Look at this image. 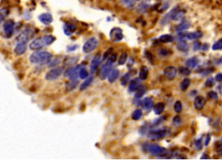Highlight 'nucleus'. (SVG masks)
Instances as JSON below:
<instances>
[{"label":"nucleus","mask_w":222,"mask_h":166,"mask_svg":"<svg viewBox=\"0 0 222 166\" xmlns=\"http://www.w3.org/2000/svg\"><path fill=\"white\" fill-rule=\"evenodd\" d=\"M52 55L47 51L36 50L30 56V62L36 65H46L51 62Z\"/></svg>","instance_id":"f257e3e1"},{"label":"nucleus","mask_w":222,"mask_h":166,"mask_svg":"<svg viewBox=\"0 0 222 166\" xmlns=\"http://www.w3.org/2000/svg\"><path fill=\"white\" fill-rule=\"evenodd\" d=\"M143 149L145 152H149L151 155L157 157V158H166L170 154L168 150L166 148L161 147L158 145H153V144H148L146 143L143 145Z\"/></svg>","instance_id":"f03ea898"},{"label":"nucleus","mask_w":222,"mask_h":166,"mask_svg":"<svg viewBox=\"0 0 222 166\" xmlns=\"http://www.w3.org/2000/svg\"><path fill=\"white\" fill-rule=\"evenodd\" d=\"M55 40L56 38L51 35H43V36L38 37V38L35 39L34 41L31 42L30 43V48L31 50H40L41 48H44L48 45H50Z\"/></svg>","instance_id":"7ed1b4c3"},{"label":"nucleus","mask_w":222,"mask_h":166,"mask_svg":"<svg viewBox=\"0 0 222 166\" xmlns=\"http://www.w3.org/2000/svg\"><path fill=\"white\" fill-rule=\"evenodd\" d=\"M117 59V55L116 54H111L109 56V59L106 61L104 63V65L101 69V72H100V78L102 80H105L106 78H108V76L109 75L110 71L112 70V66L114 64V62L116 61Z\"/></svg>","instance_id":"20e7f679"},{"label":"nucleus","mask_w":222,"mask_h":166,"mask_svg":"<svg viewBox=\"0 0 222 166\" xmlns=\"http://www.w3.org/2000/svg\"><path fill=\"white\" fill-rule=\"evenodd\" d=\"M170 129L169 128H160V129H154L148 131L147 137L152 140H157V139H162L166 136L170 134Z\"/></svg>","instance_id":"39448f33"},{"label":"nucleus","mask_w":222,"mask_h":166,"mask_svg":"<svg viewBox=\"0 0 222 166\" xmlns=\"http://www.w3.org/2000/svg\"><path fill=\"white\" fill-rule=\"evenodd\" d=\"M98 44H99V42L97 40V38L90 37L84 43L83 47V51L84 53H87V54L90 53V52H92L93 50H95L97 48Z\"/></svg>","instance_id":"423d86ee"},{"label":"nucleus","mask_w":222,"mask_h":166,"mask_svg":"<svg viewBox=\"0 0 222 166\" xmlns=\"http://www.w3.org/2000/svg\"><path fill=\"white\" fill-rule=\"evenodd\" d=\"M63 73V69L61 67H55L52 69L48 71L45 75V79L47 81H55L58 79L60 76L62 75Z\"/></svg>","instance_id":"0eeeda50"},{"label":"nucleus","mask_w":222,"mask_h":166,"mask_svg":"<svg viewBox=\"0 0 222 166\" xmlns=\"http://www.w3.org/2000/svg\"><path fill=\"white\" fill-rule=\"evenodd\" d=\"M34 35V31L30 29H26L24 31H22L20 34L17 35L16 38V43L17 42H26L30 41Z\"/></svg>","instance_id":"6e6552de"},{"label":"nucleus","mask_w":222,"mask_h":166,"mask_svg":"<svg viewBox=\"0 0 222 166\" xmlns=\"http://www.w3.org/2000/svg\"><path fill=\"white\" fill-rule=\"evenodd\" d=\"M15 29V23L12 20H7L3 24V34L6 38H10L12 36Z\"/></svg>","instance_id":"1a4fd4ad"},{"label":"nucleus","mask_w":222,"mask_h":166,"mask_svg":"<svg viewBox=\"0 0 222 166\" xmlns=\"http://www.w3.org/2000/svg\"><path fill=\"white\" fill-rule=\"evenodd\" d=\"M179 8L178 7H176V8H174L173 10H171L168 13L165 15L162 18H161V20L160 21V25H166L170 21L172 20H174V17H175V16H176V14L177 12L179 11Z\"/></svg>","instance_id":"9d476101"},{"label":"nucleus","mask_w":222,"mask_h":166,"mask_svg":"<svg viewBox=\"0 0 222 166\" xmlns=\"http://www.w3.org/2000/svg\"><path fill=\"white\" fill-rule=\"evenodd\" d=\"M109 37H110V40L113 42H118L122 41L123 38L122 30L120 28H113L110 30Z\"/></svg>","instance_id":"9b49d317"},{"label":"nucleus","mask_w":222,"mask_h":166,"mask_svg":"<svg viewBox=\"0 0 222 166\" xmlns=\"http://www.w3.org/2000/svg\"><path fill=\"white\" fill-rule=\"evenodd\" d=\"M176 74H177V69L173 66H167L164 69V75L170 81H172L175 78Z\"/></svg>","instance_id":"f8f14e48"},{"label":"nucleus","mask_w":222,"mask_h":166,"mask_svg":"<svg viewBox=\"0 0 222 166\" xmlns=\"http://www.w3.org/2000/svg\"><path fill=\"white\" fill-rule=\"evenodd\" d=\"M101 63V55H95V57L92 59V61L90 62V73L94 74L96 72V70L98 68V66Z\"/></svg>","instance_id":"ddd939ff"},{"label":"nucleus","mask_w":222,"mask_h":166,"mask_svg":"<svg viewBox=\"0 0 222 166\" xmlns=\"http://www.w3.org/2000/svg\"><path fill=\"white\" fill-rule=\"evenodd\" d=\"M26 48H27L26 42H17V44L14 48V52L16 55H21L25 53Z\"/></svg>","instance_id":"4468645a"},{"label":"nucleus","mask_w":222,"mask_h":166,"mask_svg":"<svg viewBox=\"0 0 222 166\" xmlns=\"http://www.w3.org/2000/svg\"><path fill=\"white\" fill-rule=\"evenodd\" d=\"M38 19L42 23L45 24V25H49L53 22V17L51 16V14L49 13H43L38 17Z\"/></svg>","instance_id":"2eb2a0df"},{"label":"nucleus","mask_w":222,"mask_h":166,"mask_svg":"<svg viewBox=\"0 0 222 166\" xmlns=\"http://www.w3.org/2000/svg\"><path fill=\"white\" fill-rule=\"evenodd\" d=\"M140 78H135L134 80H132L129 86H128V92L132 93V92H136L137 90L140 88L141 87V83H140Z\"/></svg>","instance_id":"dca6fc26"},{"label":"nucleus","mask_w":222,"mask_h":166,"mask_svg":"<svg viewBox=\"0 0 222 166\" xmlns=\"http://www.w3.org/2000/svg\"><path fill=\"white\" fill-rule=\"evenodd\" d=\"M205 103H206V100L204 99V97L197 96L194 100V107L197 110H201V109H203Z\"/></svg>","instance_id":"f3484780"},{"label":"nucleus","mask_w":222,"mask_h":166,"mask_svg":"<svg viewBox=\"0 0 222 166\" xmlns=\"http://www.w3.org/2000/svg\"><path fill=\"white\" fill-rule=\"evenodd\" d=\"M141 107L144 110H150L153 107V99L150 97H147L145 99H143L141 102Z\"/></svg>","instance_id":"a211bd4d"},{"label":"nucleus","mask_w":222,"mask_h":166,"mask_svg":"<svg viewBox=\"0 0 222 166\" xmlns=\"http://www.w3.org/2000/svg\"><path fill=\"white\" fill-rule=\"evenodd\" d=\"M76 30V26L75 24H73V23H67L63 26V31H64V33L67 35H71V34H73Z\"/></svg>","instance_id":"6ab92c4d"},{"label":"nucleus","mask_w":222,"mask_h":166,"mask_svg":"<svg viewBox=\"0 0 222 166\" xmlns=\"http://www.w3.org/2000/svg\"><path fill=\"white\" fill-rule=\"evenodd\" d=\"M120 75V72L118 69H112L108 76V81L109 83H114L118 79V76Z\"/></svg>","instance_id":"aec40b11"},{"label":"nucleus","mask_w":222,"mask_h":166,"mask_svg":"<svg viewBox=\"0 0 222 166\" xmlns=\"http://www.w3.org/2000/svg\"><path fill=\"white\" fill-rule=\"evenodd\" d=\"M164 110H165V104L162 102H159L154 106V112L156 115H160L164 112Z\"/></svg>","instance_id":"412c9836"},{"label":"nucleus","mask_w":222,"mask_h":166,"mask_svg":"<svg viewBox=\"0 0 222 166\" xmlns=\"http://www.w3.org/2000/svg\"><path fill=\"white\" fill-rule=\"evenodd\" d=\"M148 76V69L146 66H142L139 72V78L141 81H145Z\"/></svg>","instance_id":"4be33fe9"},{"label":"nucleus","mask_w":222,"mask_h":166,"mask_svg":"<svg viewBox=\"0 0 222 166\" xmlns=\"http://www.w3.org/2000/svg\"><path fill=\"white\" fill-rule=\"evenodd\" d=\"M158 40H159L160 42H163V43H168V42H173L174 37H173V35H171L165 34L160 35L159 38H158Z\"/></svg>","instance_id":"5701e85b"},{"label":"nucleus","mask_w":222,"mask_h":166,"mask_svg":"<svg viewBox=\"0 0 222 166\" xmlns=\"http://www.w3.org/2000/svg\"><path fill=\"white\" fill-rule=\"evenodd\" d=\"M176 48H178L180 51L186 52V51L188 50V45H187V43L185 40H180V41H178V42H177Z\"/></svg>","instance_id":"b1692460"},{"label":"nucleus","mask_w":222,"mask_h":166,"mask_svg":"<svg viewBox=\"0 0 222 166\" xmlns=\"http://www.w3.org/2000/svg\"><path fill=\"white\" fill-rule=\"evenodd\" d=\"M190 25H191V23H189V22H182L181 23H180L177 27H176V30L178 31V32H182V31H184V30H186L188 28L190 27Z\"/></svg>","instance_id":"393cba45"},{"label":"nucleus","mask_w":222,"mask_h":166,"mask_svg":"<svg viewBox=\"0 0 222 166\" xmlns=\"http://www.w3.org/2000/svg\"><path fill=\"white\" fill-rule=\"evenodd\" d=\"M197 64H198V60L195 57L189 58L186 62V65H187V68H189V69H194L197 66Z\"/></svg>","instance_id":"a878e982"},{"label":"nucleus","mask_w":222,"mask_h":166,"mask_svg":"<svg viewBox=\"0 0 222 166\" xmlns=\"http://www.w3.org/2000/svg\"><path fill=\"white\" fill-rule=\"evenodd\" d=\"M190 83H191L190 79H188V78H185V79H183V80H182V81L180 82V90H181V91H186V90L189 88Z\"/></svg>","instance_id":"bb28decb"},{"label":"nucleus","mask_w":222,"mask_h":166,"mask_svg":"<svg viewBox=\"0 0 222 166\" xmlns=\"http://www.w3.org/2000/svg\"><path fill=\"white\" fill-rule=\"evenodd\" d=\"M92 81H93V76L88 77V78L83 81V83L81 84V86H80V90H81V91H83V90L86 89L87 88H89V86L92 83Z\"/></svg>","instance_id":"cd10ccee"},{"label":"nucleus","mask_w":222,"mask_h":166,"mask_svg":"<svg viewBox=\"0 0 222 166\" xmlns=\"http://www.w3.org/2000/svg\"><path fill=\"white\" fill-rule=\"evenodd\" d=\"M145 93H146V88L145 87H143V86H141L140 88L136 91V93H135V100H140L141 97L145 94Z\"/></svg>","instance_id":"c85d7f7f"},{"label":"nucleus","mask_w":222,"mask_h":166,"mask_svg":"<svg viewBox=\"0 0 222 166\" xmlns=\"http://www.w3.org/2000/svg\"><path fill=\"white\" fill-rule=\"evenodd\" d=\"M131 117L133 120H135V121L140 120L141 118V117H142V111L141 110V109L135 110L133 112V113H132Z\"/></svg>","instance_id":"c756f323"},{"label":"nucleus","mask_w":222,"mask_h":166,"mask_svg":"<svg viewBox=\"0 0 222 166\" xmlns=\"http://www.w3.org/2000/svg\"><path fill=\"white\" fill-rule=\"evenodd\" d=\"M79 77H80V79H83V80H86L89 77V72L87 69H85L84 66H83L79 71Z\"/></svg>","instance_id":"7c9ffc66"},{"label":"nucleus","mask_w":222,"mask_h":166,"mask_svg":"<svg viewBox=\"0 0 222 166\" xmlns=\"http://www.w3.org/2000/svg\"><path fill=\"white\" fill-rule=\"evenodd\" d=\"M78 81H72L70 80V81L66 84V90L67 91H72L76 88V85H77Z\"/></svg>","instance_id":"2f4dec72"},{"label":"nucleus","mask_w":222,"mask_h":166,"mask_svg":"<svg viewBox=\"0 0 222 166\" xmlns=\"http://www.w3.org/2000/svg\"><path fill=\"white\" fill-rule=\"evenodd\" d=\"M127 59H128V54L126 52H122L120 55V57H119L118 64L119 65H124L125 63L127 62Z\"/></svg>","instance_id":"473e14b6"},{"label":"nucleus","mask_w":222,"mask_h":166,"mask_svg":"<svg viewBox=\"0 0 222 166\" xmlns=\"http://www.w3.org/2000/svg\"><path fill=\"white\" fill-rule=\"evenodd\" d=\"M129 79H130V74H129V73L125 74L122 77V80H121V84H122V86H125L127 83L129 81Z\"/></svg>","instance_id":"72a5a7b5"},{"label":"nucleus","mask_w":222,"mask_h":166,"mask_svg":"<svg viewBox=\"0 0 222 166\" xmlns=\"http://www.w3.org/2000/svg\"><path fill=\"white\" fill-rule=\"evenodd\" d=\"M179 72L181 75H189L191 74V70L187 67H180L179 69Z\"/></svg>","instance_id":"f704fd0d"},{"label":"nucleus","mask_w":222,"mask_h":166,"mask_svg":"<svg viewBox=\"0 0 222 166\" xmlns=\"http://www.w3.org/2000/svg\"><path fill=\"white\" fill-rule=\"evenodd\" d=\"M173 108H174V111L176 112H180L181 111H182V104L180 101L179 100H177L175 103H174V106H173Z\"/></svg>","instance_id":"c9c22d12"},{"label":"nucleus","mask_w":222,"mask_h":166,"mask_svg":"<svg viewBox=\"0 0 222 166\" xmlns=\"http://www.w3.org/2000/svg\"><path fill=\"white\" fill-rule=\"evenodd\" d=\"M212 48L214 50H220V49H222V39L219 40L218 42H216L213 45Z\"/></svg>","instance_id":"e433bc0d"},{"label":"nucleus","mask_w":222,"mask_h":166,"mask_svg":"<svg viewBox=\"0 0 222 166\" xmlns=\"http://www.w3.org/2000/svg\"><path fill=\"white\" fill-rule=\"evenodd\" d=\"M77 60H78V58L77 57H73V58H67L64 62H65V65H71V64H73V63H75V62H77Z\"/></svg>","instance_id":"4c0bfd02"},{"label":"nucleus","mask_w":222,"mask_h":166,"mask_svg":"<svg viewBox=\"0 0 222 166\" xmlns=\"http://www.w3.org/2000/svg\"><path fill=\"white\" fill-rule=\"evenodd\" d=\"M121 2L124 6H131L133 5L135 0H121Z\"/></svg>","instance_id":"58836bf2"},{"label":"nucleus","mask_w":222,"mask_h":166,"mask_svg":"<svg viewBox=\"0 0 222 166\" xmlns=\"http://www.w3.org/2000/svg\"><path fill=\"white\" fill-rule=\"evenodd\" d=\"M180 123H181V119L179 116H175V117L173 118V124L174 126H178L180 125Z\"/></svg>","instance_id":"ea45409f"},{"label":"nucleus","mask_w":222,"mask_h":166,"mask_svg":"<svg viewBox=\"0 0 222 166\" xmlns=\"http://www.w3.org/2000/svg\"><path fill=\"white\" fill-rule=\"evenodd\" d=\"M147 7V4H146L145 2H142L138 5V11H141V10H142V11H145Z\"/></svg>","instance_id":"a19ab883"},{"label":"nucleus","mask_w":222,"mask_h":166,"mask_svg":"<svg viewBox=\"0 0 222 166\" xmlns=\"http://www.w3.org/2000/svg\"><path fill=\"white\" fill-rule=\"evenodd\" d=\"M159 54L162 55V56H167L170 54V51L166 49V48H161L160 50H159Z\"/></svg>","instance_id":"79ce46f5"},{"label":"nucleus","mask_w":222,"mask_h":166,"mask_svg":"<svg viewBox=\"0 0 222 166\" xmlns=\"http://www.w3.org/2000/svg\"><path fill=\"white\" fill-rule=\"evenodd\" d=\"M51 62V63H49V67H56V66H57V65L59 64L60 59H59V58H56V59H54L52 62Z\"/></svg>","instance_id":"37998d69"},{"label":"nucleus","mask_w":222,"mask_h":166,"mask_svg":"<svg viewBox=\"0 0 222 166\" xmlns=\"http://www.w3.org/2000/svg\"><path fill=\"white\" fill-rule=\"evenodd\" d=\"M208 97L210 99H212V100H216L217 97H218V94H217V93H215L214 91H211V92L208 93Z\"/></svg>","instance_id":"c03bdc74"},{"label":"nucleus","mask_w":222,"mask_h":166,"mask_svg":"<svg viewBox=\"0 0 222 166\" xmlns=\"http://www.w3.org/2000/svg\"><path fill=\"white\" fill-rule=\"evenodd\" d=\"M194 145H195V148H196V150H198V151H201V149H202V144H201V139L197 140V141L195 142Z\"/></svg>","instance_id":"a18cd8bd"},{"label":"nucleus","mask_w":222,"mask_h":166,"mask_svg":"<svg viewBox=\"0 0 222 166\" xmlns=\"http://www.w3.org/2000/svg\"><path fill=\"white\" fill-rule=\"evenodd\" d=\"M214 79L213 78H208V80H207V81H206V86L207 87H212V86H214Z\"/></svg>","instance_id":"49530a36"},{"label":"nucleus","mask_w":222,"mask_h":166,"mask_svg":"<svg viewBox=\"0 0 222 166\" xmlns=\"http://www.w3.org/2000/svg\"><path fill=\"white\" fill-rule=\"evenodd\" d=\"M200 48H201V43H200V42H194V50H198V49H200Z\"/></svg>","instance_id":"de8ad7c7"},{"label":"nucleus","mask_w":222,"mask_h":166,"mask_svg":"<svg viewBox=\"0 0 222 166\" xmlns=\"http://www.w3.org/2000/svg\"><path fill=\"white\" fill-rule=\"evenodd\" d=\"M210 138H211L210 134H208V135H207V137H206V140H205V142H204V145H205V146L208 145L209 142H210Z\"/></svg>","instance_id":"09e8293b"},{"label":"nucleus","mask_w":222,"mask_h":166,"mask_svg":"<svg viewBox=\"0 0 222 166\" xmlns=\"http://www.w3.org/2000/svg\"><path fill=\"white\" fill-rule=\"evenodd\" d=\"M216 81H219V82H222V74H218L216 77H215Z\"/></svg>","instance_id":"8fccbe9b"},{"label":"nucleus","mask_w":222,"mask_h":166,"mask_svg":"<svg viewBox=\"0 0 222 166\" xmlns=\"http://www.w3.org/2000/svg\"><path fill=\"white\" fill-rule=\"evenodd\" d=\"M78 46L77 45H74V46H70V47H68V51H74L76 48H77Z\"/></svg>","instance_id":"3c124183"},{"label":"nucleus","mask_w":222,"mask_h":166,"mask_svg":"<svg viewBox=\"0 0 222 166\" xmlns=\"http://www.w3.org/2000/svg\"><path fill=\"white\" fill-rule=\"evenodd\" d=\"M222 63V57H220L218 61H217V64H221Z\"/></svg>","instance_id":"603ef678"},{"label":"nucleus","mask_w":222,"mask_h":166,"mask_svg":"<svg viewBox=\"0 0 222 166\" xmlns=\"http://www.w3.org/2000/svg\"><path fill=\"white\" fill-rule=\"evenodd\" d=\"M204 158H208V159H209V158H209V157H208V156H207V155H203V156H202V157H201V159H204Z\"/></svg>","instance_id":"864d4df0"}]
</instances>
